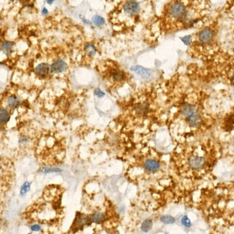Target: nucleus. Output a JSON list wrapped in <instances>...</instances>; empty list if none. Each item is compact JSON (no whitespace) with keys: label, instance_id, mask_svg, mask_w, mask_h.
Here are the masks:
<instances>
[{"label":"nucleus","instance_id":"1","mask_svg":"<svg viewBox=\"0 0 234 234\" xmlns=\"http://www.w3.org/2000/svg\"><path fill=\"white\" fill-rule=\"evenodd\" d=\"M190 9L183 0H173L168 6L167 19L175 21L176 25H184L189 17Z\"/></svg>","mask_w":234,"mask_h":234},{"label":"nucleus","instance_id":"2","mask_svg":"<svg viewBox=\"0 0 234 234\" xmlns=\"http://www.w3.org/2000/svg\"><path fill=\"white\" fill-rule=\"evenodd\" d=\"M92 223L91 219L90 216L85 215L84 214H81L80 212L77 213L76 215L75 221L73 223V226H75V229L74 230H78V229H82L84 226H89Z\"/></svg>","mask_w":234,"mask_h":234},{"label":"nucleus","instance_id":"3","mask_svg":"<svg viewBox=\"0 0 234 234\" xmlns=\"http://www.w3.org/2000/svg\"><path fill=\"white\" fill-rule=\"evenodd\" d=\"M67 63L63 59H62V58H57V59H56L50 66V72H52V73H55V74L65 72L67 70Z\"/></svg>","mask_w":234,"mask_h":234},{"label":"nucleus","instance_id":"4","mask_svg":"<svg viewBox=\"0 0 234 234\" xmlns=\"http://www.w3.org/2000/svg\"><path fill=\"white\" fill-rule=\"evenodd\" d=\"M123 10L126 14L134 16L139 13L140 5L139 3L134 0H129L126 2L123 6Z\"/></svg>","mask_w":234,"mask_h":234},{"label":"nucleus","instance_id":"5","mask_svg":"<svg viewBox=\"0 0 234 234\" xmlns=\"http://www.w3.org/2000/svg\"><path fill=\"white\" fill-rule=\"evenodd\" d=\"M188 164L194 169H201L205 165V159L199 156H191L188 160Z\"/></svg>","mask_w":234,"mask_h":234},{"label":"nucleus","instance_id":"6","mask_svg":"<svg viewBox=\"0 0 234 234\" xmlns=\"http://www.w3.org/2000/svg\"><path fill=\"white\" fill-rule=\"evenodd\" d=\"M214 37V34L213 31L209 29V28H206L203 31H201L200 33L198 34V39H199V42H201V44L203 45H206V44H209L211 43Z\"/></svg>","mask_w":234,"mask_h":234},{"label":"nucleus","instance_id":"7","mask_svg":"<svg viewBox=\"0 0 234 234\" xmlns=\"http://www.w3.org/2000/svg\"><path fill=\"white\" fill-rule=\"evenodd\" d=\"M15 46H16V43L14 42L5 40V41L1 42L0 49L6 56H9L13 52Z\"/></svg>","mask_w":234,"mask_h":234},{"label":"nucleus","instance_id":"8","mask_svg":"<svg viewBox=\"0 0 234 234\" xmlns=\"http://www.w3.org/2000/svg\"><path fill=\"white\" fill-rule=\"evenodd\" d=\"M35 73L41 77H46L50 73V65L47 63H42L36 67Z\"/></svg>","mask_w":234,"mask_h":234},{"label":"nucleus","instance_id":"9","mask_svg":"<svg viewBox=\"0 0 234 234\" xmlns=\"http://www.w3.org/2000/svg\"><path fill=\"white\" fill-rule=\"evenodd\" d=\"M130 70L136 73L138 75L145 79H148L151 77V71L147 68L141 67V66H134L130 68Z\"/></svg>","mask_w":234,"mask_h":234},{"label":"nucleus","instance_id":"10","mask_svg":"<svg viewBox=\"0 0 234 234\" xmlns=\"http://www.w3.org/2000/svg\"><path fill=\"white\" fill-rule=\"evenodd\" d=\"M187 122L192 127H198L202 123V119L198 112H195L190 116L187 117Z\"/></svg>","mask_w":234,"mask_h":234},{"label":"nucleus","instance_id":"11","mask_svg":"<svg viewBox=\"0 0 234 234\" xmlns=\"http://www.w3.org/2000/svg\"><path fill=\"white\" fill-rule=\"evenodd\" d=\"M145 167L148 171L155 172L160 167V163L154 159H148L145 162Z\"/></svg>","mask_w":234,"mask_h":234},{"label":"nucleus","instance_id":"12","mask_svg":"<svg viewBox=\"0 0 234 234\" xmlns=\"http://www.w3.org/2000/svg\"><path fill=\"white\" fill-rule=\"evenodd\" d=\"M195 112H197V108L196 106L190 105V104H186L182 109V113L184 116L187 117L190 116Z\"/></svg>","mask_w":234,"mask_h":234},{"label":"nucleus","instance_id":"13","mask_svg":"<svg viewBox=\"0 0 234 234\" xmlns=\"http://www.w3.org/2000/svg\"><path fill=\"white\" fill-rule=\"evenodd\" d=\"M10 114L6 109L0 108V125H5L8 123Z\"/></svg>","mask_w":234,"mask_h":234},{"label":"nucleus","instance_id":"14","mask_svg":"<svg viewBox=\"0 0 234 234\" xmlns=\"http://www.w3.org/2000/svg\"><path fill=\"white\" fill-rule=\"evenodd\" d=\"M7 104L8 106L11 109H15L17 108L20 104V98L16 95H11L10 97H9L8 100H7Z\"/></svg>","mask_w":234,"mask_h":234},{"label":"nucleus","instance_id":"15","mask_svg":"<svg viewBox=\"0 0 234 234\" xmlns=\"http://www.w3.org/2000/svg\"><path fill=\"white\" fill-rule=\"evenodd\" d=\"M135 111L141 115L147 114L149 111V105L148 103H140L135 106Z\"/></svg>","mask_w":234,"mask_h":234},{"label":"nucleus","instance_id":"16","mask_svg":"<svg viewBox=\"0 0 234 234\" xmlns=\"http://www.w3.org/2000/svg\"><path fill=\"white\" fill-rule=\"evenodd\" d=\"M91 219L92 223H97V224H100V223H103L105 220V214L102 212H96L95 214H91Z\"/></svg>","mask_w":234,"mask_h":234},{"label":"nucleus","instance_id":"17","mask_svg":"<svg viewBox=\"0 0 234 234\" xmlns=\"http://www.w3.org/2000/svg\"><path fill=\"white\" fill-rule=\"evenodd\" d=\"M84 52L86 53L87 56H90V57H92L94 56L97 52V49H96V47L95 46V45L93 44H87L84 47Z\"/></svg>","mask_w":234,"mask_h":234},{"label":"nucleus","instance_id":"18","mask_svg":"<svg viewBox=\"0 0 234 234\" xmlns=\"http://www.w3.org/2000/svg\"><path fill=\"white\" fill-rule=\"evenodd\" d=\"M112 77L114 81H121L124 80L125 78V73L122 72L121 70H114L112 73Z\"/></svg>","mask_w":234,"mask_h":234},{"label":"nucleus","instance_id":"19","mask_svg":"<svg viewBox=\"0 0 234 234\" xmlns=\"http://www.w3.org/2000/svg\"><path fill=\"white\" fill-rule=\"evenodd\" d=\"M152 221L150 220V219H146L142 223V225H141V230L145 233L148 232L150 229H151L152 228Z\"/></svg>","mask_w":234,"mask_h":234},{"label":"nucleus","instance_id":"20","mask_svg":"<svg viewBox=\"0 0 234 234\" xmlns=\"http://www.w3.org/2000/svg\"><path fill=\"white\" fill-rule=\"evenodd\" d=\"M31 189V184L29 182H25L20 187V196L24 197Z\"/></svg>","mask_w":234,"mask_h":234},{"label":"nucleus","instance_id":"21","mask_svg":"<svg viewBox=\"0 0 234 234\" xmlns=\"http://www.w3.org/2000/svg\"><path fill=\"white\" fill-rule=\"evenodd\" d=\"M160 219L165 224H173L176 223L175 218L171 215H162Z\"/></svg>","mask_w":234,"mask_h":234},{"label":"nucleus","instance_id":"22","mask_svg":"<svg viewBox=\"0 0 234 234\" xmlns=\"http://www.w3.org/2000/svg\"><path fill=\"white\" fill-rule=\"evenodd\" d=\"M92 22H93V24H95V25L102 26L103 25V24H105L106 21H105V19H104L103 17H100V16H98L97 15V16H95V17H93Z\"/></svg>","mask_w":234,"mask_h":234},{"label":"nucleus","instance_id":"23","mask_svg":"<svg viewBox=\"0 0 234 234\" xmlns=\"http://www.w3.org/2000/svg\"><path fill=\"white\" fill-rule=\"evenodd\" d=\"M233 128V115L232 114L226 120V130L231 131Z\"/></svg>","mask_w":234,"mask_h":234},{"label":"nucleus","instance_id":"24","mask_svg":"<svg viewBox=\"0 0 234 234\" xmlns=\"http://www.w3.org/2000/svg\"><path fill=\"white\" fill-rule=\"evenodd\" d=\"M181 223L182 224H183L184 226H186V227H190V226H191V222H190V220L189 219V218L187 217V215H185V216L183 217V219H182L181 220Z\"/></svg>","mask_w":234,"mask_h":234},{"label":"nucleus","instance_id":"25","mask_svg":"<svg viewBox=\"0 0 234 234\" xmlns=\"http://www.w3.org/2000/svg\"><path fill=\"white\" fill-rule=\"evenodd\" d=\"M180 40L184 42L185 45H190V42H191V36L188 35V36L183 37V38H180Z\"/></svg>","mask_w":234,"mask_h":234},{"label":"nucleus","instance_id":"26","mask_svg":"<svg viewBox=\"0 0 234 234\" xmlns=\"http://www.w3.org/2000/svg\"><path fill=\"white\" fill-rule=\"evenodd\" d=\"M57 172H61V170L58 169H43L42 173H57Z\"/></svg>","mask_w":234,"mask_h":234},{"label":"nucleus","instance_id":"27","mask_svg":"<svg viewBox=\"0 0 234 234\" xmlns=\"http://www.w3.org/2000/svg\"><path fill=\"white\" fill-rule=\"evenodd\" d=\"M95 95L98 96V98H103L106 94L103 91H102L100 88H95Z\"/></svg>","mask_w":234,"mask_h":234},{"label":"nucleus","instance_id":"28","mask_svg":"<svg viewBox=\"0 0 234 234\" xmlns=\"http://www.w3.org/2000/svg\"><path fill=\"white\" fill-rule=\"evenodd\" d=\"M42 229V227L40 225H38V224H35V225H32L31 226V230L33 232H38L40 231Z\"/></svg>","mask_w":234,"mask_h":234},{"label":"nucleus","instance_id":"29","mask_svg":"<svg viewBox=\"0 0 234 234\" xmlns=\"http://www.w3.org/2000/svg\"><path fill=\"white\" fill-rule=\"evenodd\" d=\"M41 13H42V14L43 15V16H46V15L48 14V9L45 6H44V7L42 8V12H41Z\"/></svg>","mask_w":234,"mask_h":234},{"label":"nucleus","instance_id":"30","mask_svg":"<svg viewBox=\"0 0 234 234\" xmlns=\"http://www.w3.org/2000/svg\"><path fill=\"white\" fill-rule=\"evenodd\" d=\"M45 2H46V3H47L48 5L52 6L53 3H54V2H55V0H45Z\"/></svg>","mask_w":234,"mask_h":234},{"label":"nucleus","instance_id":"31","mask_svg":"<svg viewBox=\"0 0 234 234\" xmlns=\"http://www.w3.org/2000/svg\"><path fill=\"white\" fill-rule=\"evenodd\" d=\"M82 20H83V22L84 23H85V24H91V23L89 22V21H88V20H86L85 19H84V18H82Z\"/></svg>","mask_w":234,"mask_h":234}]
</instances>
